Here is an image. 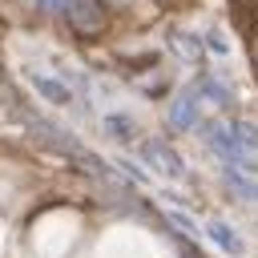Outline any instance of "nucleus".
<instances>
[{"label":"nucleus","instance_id":"obj_1","mask_svg":"<svg viewBox=\"0 0 258 258\" xmlns=\"http://www.w3.org/2000/svg\"><path fill=\"white\" fill-rule=\"evenodd\" d=\"M64 16H69V24H73L77 32H85V36L105 32V8H101L97 0H64Z\"/></svg>","mask_w":258,"mask_h":258},{"label":"nucleus","instance_id":"obj_2","mask_svg":"<svg viewBox=\"0 0 258 258\" xmlns=\"http://www.w3.org/2000/svg\"><path fill=\"white\" fill-rule=\"evenodd\" d=\"M141 157L161 173V177H181L185 173V165H181V157L165 145V141H141Z\"/></svg>","mask_w":258,"mask_h":258},{"label":"nucleus","instance_id":"obj_3","mask_svg":"<svg viewBox=\"0 0 258 258\" xmlns=\"http://www.w3.org/2000/svg\"><path fill=\"white\" fill-rule=\"evenodd\" d=\"M169 125H173V129H194V125H198V93H185L181 101H173Z\"/></svg>","mask_w":258,"mask_h":258},{"label":"nucleus","instance_id":"obj_4","mask_svg":"<svg viewBox=\"0 0 258 258\" xmlns=\"http://www.w3.org/2000/svg\"><path fill=\"white\" fill-rule=\"evenodd\" d=\"M206 234H210V242H214L218 250H226V254H234V258L242 254V238H238L226 222H210V226H206Z\"/></svg>","mask_w":258,"mask_h":258},{"label":"nucleus","instance_id":"obj_5","mask_svg":"<svg viewBox=\"0 0 258 258\" xmlns=\"http://www.w3.org/2000/svg\"><path fill=\"white\" fill-rule=\"evenodd\" d=\"M226 185L238 194V202H258V181L246 177L238 165H226Z\"/></svg>","mask_w":258,"mask_h":258},{"label":"nucleus","instance_id":"obj_6","mask_svg":"<svg viewBox=\"0 0 258 258\" xmlns=\"http://www.w3.org/2000/svg\"><path fill=\"white\" fill-rule=\"evenodd\" d=\"M32 85H36V93H40L44 101H52V105H69V101H73V93H69L60 81H52V77H40V73H32Z\"/></svg>","mask_w":258,"mask_h":258},{"label":"nucleus","instance_id":"obj_7","mask_svg":"<svg viewBox=\"0 0 258 258\" xmlns=\"http://www.w3.org/2000/svg\"><path fill=\"white\" fill-rule=\"evenodd\" d=\"M230 133H234V141H238L242 153H246V149H258V129H254V125H246V121H230Z\"/></svg>","mask_w":258,"mask_h":258},{"label":"nucleus","instance_id":"obj_8","mask_svg":"<svg viewBox=\"0 0 258 258\" xmlns=\"http://www.w3.org/2000/svg\"><path fill=\"white\" fill-rule=\"evenodd\" d=\"M198 93H202V97H210L214 105H230V89H226V85H218V81H210V77L198 85Z\"/></svg>","mask_w":258,"mask_h":258},{"label":"nucleus","instance_id":"obj_9","mask_svg":"<svg viewBox=\"0 0 258 258\" xmlns=\"http://www.w3.org/2000/svg\"><path fill=\"white\" fill-rule=\"evenodd\" d=\"M105 129H109L113 137H121V141H133V137H137V129H133L129 117H105Z\"/></svg>","mask_w":258,"mask_h":258},{"label":"nucleus","instance_id":"obj_10","mask_svg":"<svg viewBox=\"0 0 258 258\" xmlns=\"http://www.w3.org/2000/svg\"><path fill=\"white\" fill-rule=\"evenodd\" d=\"M173 48H177L181 56H189V60H198V56H202V44H198L194 36H173Z\"/></svg>","mask_w":258,"mask_h":258},{"label":"nucleus","instance_id":"obj_11","mask_svg":"<svg viewBox=\"0 0 258 258\" xmlns=\"http://www.w3.org/2000/svg\"><path fill=\"white\" fill-rule=\"evenodd\" d=\"M165 218H169V222H173V226H181V234H189V238H194V234H198V222H194V218H189V214H177V210H169V214H165Z\"/></svg>","mask_w":258,"mask_h":258}]
</instances>
